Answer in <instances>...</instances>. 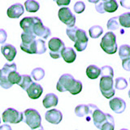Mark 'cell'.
<instances>
[{"label":"cell","instance_id":"1","mask_svg":"<svg viewBox=\"0 0 130 130\" xmlns=\"http://www.w3.org/2000/svg\"><path fill=\"white\" fill-rule=\"evenodd\" d=\"M21 80V75L16 72V64L6 63L0 70V85L3 89H9Z\"/></svg>","mask_w":130,"mask_h":130},{"label":"cell","instance_id":"2","mask_svg":"<svg viewBox=\"0 0 130 130\" xmlns=\"http://www.w3.org/2000/svg\"><path fill=\"white\" fill-rule=\"evenodd\" d=\"M56 88L59 92L68 91L72 94H78L82 90V83L78 80H75L71 74H63L60 76Z\"/></svg>","mask_w":130,"mask_h":130},{"label":"cell","instance_id":"3","mask_svg":"<svg viewBox=\"0 0 130 130\" xmlns=\"http://www.w3.org/2000/svg\"><path fill=\"white\" fill-rule=\"evenodd\" d=\"M100 46L107 54H115L118 49L116 44V36L115 34L112 32H107L102 38Z\"/></svg>","mask_w":130,"mask_h":130},{"label":"cell","instance_id":"4","mask_svg":"<svg viewBox=\"0 0 130 130\" xmlns=\"http://www.w3.org/2000/svg\"><path fill=\"white\" fill-rule=\"evenodd\" d=\"M24 121L32 129H37L40 128L42 124V117L38 111L35 109L29 108L24 111Z\"/></svg>","mask_w":130,"mask_h":130},{"label":"cell","instance_id":"5","mask_svg":"<svg viewBox=\"0 0 130 130\" xmlns=\"http://www.w3.org/2000/svg\"><path fill=\"white\" fill-rule=\"evenodd\" d=\"M20 48L24 52L28 54H38L42 55L46 51V42L42 39H36L30 45H23L20 44Z\"/></svg>","mask_w":130,"mask_h":130},{"label":"cell","instance_id":"6","mask_svg":"<svg viewBox=\"0 0 130 130\" xmlns=\"http://www.w3.org/2000/svg\"><path fill=\"white\" fill-rule=\"evenodd\" d=\"M99 87L102 94L106 99H111L115 95V89H114L113 77L111 76H102L100 79Z\"/></svg>","mask_w":130,"mask_h":130},{"label":"cell","instance_id":"7","mask_svg":"<svg viewBox=\"0 0 130 130\" xmlns=\"http://www.w3.org/2000/svg\"><path fill=\"white\" fill-rule=\"evenodd\" d=\"M48 47L50 49L51 57L57 59L61 57V53L65 48V46L63 41L59 38H52L48 42Z\"/></svg>","mask_w":130,"mask_h":130},{"label":"cell","instance_id":"8","mask_svg":"<svg viewBox=\"0 0 130 130\" xmlns=\"http://www.w3.org/2000/svg\"><path fill=\"white\" fill-rule=\"evenodd\" d=\"M3 120L4 123L18 124L24 120V113L14 108H7L3 113Z\"/></svg>","mask_w":130,"mask_h":130},{"label":"cell","instance_id":"9","mask_svg":"<svg viewBox=\"0 0 130 130\" xmlns=\"http://www.w3.org/2000/svg\"><path fill=\"white\" fill-rule=\"evenodd\" d=\"M59 18L64 23L68 28H72L75 26L76 16L72 13L71 10L68 7H62L59 11Z\"/></svg>","mask_w":130,"mask_h":130},{"label":"cell","instance_id":"10","mask_svg":"<svg viewBox=\"0 0 130 130\" xmlns=\"http://www.w3.org/2000/svg\"><path fill=\"white\" fill-rule=\"evenodd\" d=\"M35 24L34 26V34L35 36H38L42 39H46L51 34L50 28L44 26L40 18L34 16Z\"/></svg>","mask_w":130,"mask_h":130},{"label":"cell","instance_id":"11","mask_svg":"<svg viewBox=\"0 0 130 130\" xmlns=\"http://www.w3.org/2000/svg\"><path fill=\"white\" fill-rule=\"evenodd\" d=\"M88 37L85 30L78 28L76 32V39H75V45L74 46L78 51H83L85 50L88 44Z\"/></svg>","mask_w":130,"mask_h":130},{"label":"cell","instance_id":"12","mask_svg":"<svg viewBox=\"0 0 130 130\" xmlns=\"http://www.w3.org/2000/svg\"><path fill=\"white\" fill-rule=\"evenodd\" d=\"M45 118L46 121L53 124H59L63 119V115L60 111L57 109H51L50 111H47L45 114Z\"/></svg>","mask_w":130,"mask_h":130},{"label":"cell","instance_id":"13","mask_svg":"<svg viewBox=\"0 0 130 130\" xmlns=\"http://www.w3.org/2000/svg\"><path fill=\"white\" fill-rule=\"evenodd\" d=\"M92 118H93V124H94V125L96 126V127L99 129L107 120V113H103L98 107L93 111Z\"/></svg>","mask_w":130,"mask_h":130},{"label":"cell","instance_id":"14","mask_svg":"<svg viewBox=\"0 0 130 130\" xmlns=\"http://www.w3.org/2000/svg\"><path fill=\"white\" fill-rule=\"evenodd\" d=\"M110 107L114 112L117 114L123 113L126 108V103L124 100L120 98H113L109 103Z\"/></svg>","mask_w":130,"mask_h":130},{"label":"cell","instance_id":"15","mask_svg":"<svg viewBox=\"0 0 130 130\" xmlns=\"http://www.w3.org/2000/svg\"><path fill=\"white\" fill-rule=\"evenodd\" d=\"M24 9L22 4L20 3H15L11 5L7 9V15L9 18L11 19H17L20 16H21L24 13Z\"/></svg>","mask_w":130,"mask_h":130},{"label":"cell","instance_id":"16","mask_svg":"<svg viewBox=\"0 0 130 130\" xmlns=\"http://www.w3.org/2000/svg\"><path fill=\"white\" fill-rule=\"evenodd\" d=\"M26 92L30 99H38L42 95V93L43 92V88L42 87L41 85L36 82H32L30 86L28 88Z\"/></svg>","mask_w":130,"mask_h":130},{"label":"cell","instance_id":"17","mask_svg":"<svg viewBox=\"0 0 130 130\" xmlns=\"http://www.w3.org/2000/svg\"><path fill=\"white\" fill-rule=\"evenodd\" d=\"M35 24L34 17H24L20 22V25L25 34H34V26Z\"/></svg>","mask_w":130,"mask_h":130},{"label":"cell","instance_id":"18","mask_svg":"<svg viewBox=\"0 0 130 130\" xmlns=\"http://www.w3.org/2000/svg\"><path fill=\"white\" fill-rule=\"evenodd\" d=\"M1 51L7 60L10 61V62L13 61L16 55V52H17L15 47L11 44H3L1 46Z\"/></svg>","mask_w":130,"mask_h":130},{"label":"cell","instance_id":"19","mask_svg":"<svg viewBox=\"0 0 130 130\" xmlns=\"http://www.w3.org/2000/svg\"><path fill=\"white\" fill-rule=\"evenodd\" d=\"M61 56L63 57V60L66 63H71L76 60V54L72 47H65L61 53Z\"/></svg>","mask_w":130,"mask_h":130},{"label":"cell","instance_id":"20","mask_svg":"<svg viewBox=\"0 0 130 130\" xmlns=\"http://www.w3.org/2000/svg\"><path fill=\"white\" fill-rule=\"evenodd\" d=\"M58 97L55 95V93H47V94L45 96L44 99L42 101V103L45 108H50L52 107H56L57 104H58Z\"/></svg>","mask_w":130,"mask_h":130},{"label":"cell","instance_id":"21","mask_svg":"<svg viewBox=\"0 0 130 130\" xmlns=\"http://www.w3.org/2000/svg\"><path fill=\"white\" fill-rule=\"evenodd\" d=\"M86 75L89 79H97L101 75V68L96 65H89L86 68Z\"/></svg>","mask_w":130,"mask_h":130},{"label":"cell","instance_id":"22","mask_svg":"<svg viewBox=\"0 0 130 130\" xmlns=\"http://www.w3.org/2000/svg\"><path fill=\"white\" fill-rule=\"evenodd\" d=\"M75 113L78 117H84L85 116L89 115V114L91 115L89 105H84V104L78 105L75 108Z\"/></svg>","mask_w":130,"mask_h":130},{"label":"cell","instance_id":"23","mask_svg":"<svg viewBox=\"0 0 130 130\" xmlns=\"http://www.w3.org/2000/svg\"><path fill=\"white\" fill-rule=\"evenodd\" d=\"M103 7L105 11L112 13L117 10L118 4L115 0H107V1H103Z\"/></svg>","mask_w":130,"mask_h":130},{"label":"cell","instance_id":"24","mask_svg":"<svg viewBox=\"0 0 130 130\" xmlns=\"http://www.w3.org/2000/svg\"><path fill=\"white\" fill-rule=\"evenodd\" d=\"M119 55L122 60L130 59V46L128 45H122L119 48Z\"/></svg>","mask_w":130,"mask_h":130},{"label":"cell","instance_id":"25","mask_svg":"<svg viewBox=\"0 0 130 130\" xmlns=\"http://www.w3.org/2000/svg\"><path fill=\"white\" fill-rule=\"evenodd\" d=\"M24 6H25L26 11L28 12H37L40 7L39 3L34 0H28L24 3Z\"/></svg>","mask_w":130,"mask_h":130},{"label":"cell","instance_id":"26","mask_svg":"<svg viewBox=\"0 0 130 130\" xmlns=\"http://www.w3.org/2000/svg\"><path fill=\"white\" fill-rule=\"evenodd\" d=\"M107 122L102 126L100 130H114L115 129V120H114L113 116L107 113Z\"/></svg>","mask_w":130,"mask_h":130},{"label":"cell","instance_id":"27","mask_svg":"<svg viewBox=\"0 0 130 130\" xmlns=\"http://www.w3.org/2000/svg\"><path fill=\"white\" fill-rule=\"evenodd\" d=\"M119 22L122 27L130 28V12H125L119 16Z\"/></svg>","mask_w":130,"mask_h":130},{"label":"cell","instance_id":"28","mask_svg":"<svg viewBox=\"0 0 130 130\" xmlns=\"http://www.w3.org/2000/svg\"><path fill=\"white\" fill-rule=\"evenodd\" d=\"M103 28L99 25H94V26H92L89 30V34L90 38H98L103 34Z\"/></svg>","mask_w":130,"mask_h":130},{"label":"cell","instance_id":"29","mask_svg":"<svg viewBox=\"0 0 130 130\" xmlns=\"http://www.w3.org/2000/svg\"><path fill=\"white\" fill-rule=\"evenodd\" d=\"M32 83V80L30 76L28 75H22L21 76V80L18 84L20 87H21L24 90H27L28 88L30 86Z\"/></svg>","mask_w":130,"mask_h":130},{"label":"cell","instance_id":"30","mask_svg":"<svg viewBox=\"0 0 130 130\" xmlns=\"http://www.w3.org/2000/svg\"><path fill=\"white\" fill-rule=\"evenodd\" d=\"M120 28V22H119V16L111 18L107 22V28L108 30L114 31Z\"/></svg>","mask_w":130,"mask_h":130},{"label":"cell","instance_id":"31","mask_svg":"<svg viewBox=\"0 0 130 130\" xmlns=\"http://www.w3.org/2000/svg\"><path fill=\"white\" fill-rule=\"evenodd\" d=\"M45 76V71L42 68H36L31 72V76L35 80H41Z\"/></svg>","mask_w":130,"mask_h":130},{"label":"cell","instance_id":"32","mask_svg":"<svg viewBox=\"0 0 130 130\" xmlns=\"http://www.w3.org/2000/svg\"><path fill=\"white\" fill-rule=\"evenodd\" d=\"M21 39H22V43L23 45H30L36 40V36L34 34H25L23 32L21 34Z\"/></svg>","mask_w":130,"mask_h":130},{"label":"cell","instance_id":"33","mask_svg":"<svg viewBox=\"0 0 130 130\" xmlns=\"http://www.w3.org/2000/svg\"><path fill=\"white\" fill-rule=\"evenodd\" d=\"M128 86V82L124 77H118L115 80V88L119 90H123Z\"/></svg>","mask_w":130,"mask_h":130},{"label":"cell","instance_id":"34","mask_svg":"<svg viewBox=\"0 0 130 130\" xmlns=\"http://www.w3.org/2000/svg\"><path fill=\"white\" fill-rule=\"evenodd\" d=\"M101 76H114L113 68L110 66H103L101 68Z\"/></svg>","mask_w":130,"mask_h":130},{"label":"cell","instance_id":"35","mask_svg":"<svg viewBox=\"0 0 130 130\" xmlns=\"http://www.w3.org/2000/svg\"><path fill=\"white\" fill-rule=\"evenodd\" d=\"M79 28H77L76 26H74L72 28H68L66 32H67V35L68 36V38H70L72 41L75 42V39H76V32L78 30Z\"/></svg>","mask_w":130,"mask_h":130},{"label":"cell","instance_id":"36","mask_svg":"<svg viewBox=\"0 0 130 130\" xmlns=\"http://www.w3.org/2000/svg\"><path fill=\"white\" fill-rule=\"evenodd\" d=\"M73 8H74V11H75L76 13L80 14L85 11V3L83 2L79 1V2H76L75 3V5H74V7H73Z\"/></svg>","mask_w":130,"mask_h":130},{"label":"cell","instance_id":"37","mask_svg":"<svg viewBox=\"0 0 130 130\" xmlns=\"http://www.w3.org/2000/svg\"><path fill=\"white\" fill-rule=\"evenodd\" d=\"M90 3H95V9L98 12L103 14L105 12L104 11V7H103V1H89Z\"/></svg>","mask_w":130,"mask_h":130},{"label":"cell","instance_id":"38","mask_svg":"<svg viewBox=\"0 0 130 130\" xmlns=\"http://www.w3.org/2000/svg\"><path fill=\"white\" fill-rule=\"evenodd\" d=\"M7 38V32L3 29V28H0V44H3L6 42Z\"/></svg>","mask_w":130,"mask_h":130},{"label":"cell","instance_id":"39","mask_svg":"<svg viewBox=\"0 0 130 130\" xmlns=\"http://www.w3.org/2000/svg\"><path fill=\"white\" fill-rule=\"evenodd\" d=\"M122 67L125 71L130 72V59L122 60Z\"/></svg>","mask_w":130,"mask_h":130},{"label":"cell","instance_id":"40","mask_svg":"<svg viewBox=\"0 0 130 130\" xmlns=\"http://www.w3.org/2000/svg\"><path fill=\"white\" fill-rule=\"evenodd\" d=\"M120 4L123 7L130 9V0H122L120 1Z\"/></svg>","mask_w":130,"mask_h":130},{"label":"cell","instance_id":"41","mask_svg":"<svg viewBox=\"0 0 130 130\" xmlns=\"http://www.w3.org/2000/svg\"><path fill=\"white\" fill-rule=\"evenodd\" d=\"M70 2H71L70 0H57L56 1L57 4H58L59 6H63V5L67 6L70 3Z\"/></svg>","mask_w":130,"mask_h":130},{"label":"cell","instance_id":"42","mask_svg":"<svg viewBox=\"0 0 130 130\" xmlns=\"http://www.w3.org/2000/svg\"><path fill=\"white\" fill-rule=\"evenodd\" d=\"M0 130H11V128L8 124H3L0 125Z\"/></svg>","mask_w":130,"mask_h":130},{"label":"cell","instance_id":"43","mask_svg":"<svg viewBox=\"0 0 130 130\" xmlns=\"http://www.w3.org/2000/svg\"><path fill=\"white\" fill-rule=\"evenodd\" d=\"M35 130V129H34ZM37 130H44V128H43V127H42V126H41V127L38 128V129H37Z\"/></svg>","mask_w":130,"mask_h":130},{"label":"cell","instance_id":"44","mask_svg":"<svg viewBox=\"0 0 130 130\" xmlns=\"http://www.w3.org/2000/svg\"><path fill=\"white\" fill-rule=\"evenodd\" d=\"M128 96H129V98H130V89H129V91H128Z\"/></svg>","mask_w":130,"mask_h":130},{"label":"cell","instance_id":"45","mask_svg":"<svg viewBox=\"0 0 130 130\" xmlns=\"http://www.w3.org/2000/svg\"><path fill=\"white\" fill-rule=\"evenodd\" d=\"M120 130H128V129H126V128H122V129H120Z\"/></svg>","mask_w":130,"mask_h":130},{"label":"cell","instance_id":"46","mask_svg":"<svg viewBox=\"0 0 130 130\" xmlns=\"http://www.w3.org/2000/svg\"><path fill=\"white\" fill-rule=\"evenodd\" d=\"M0 124H1V119H0Z\"/></svg>","mask_w":130,"mask_h":130},{"label":"cell","instance_id":"47","mask_svg":"<svg viewBox=\"0 0 130 130\" xmlns=\"http://www.w3.org/2000/svg\"><path fill=\"white\" fill-rule=\"evenodd\" d=\"M129 82H130V78H129Z\"/></svg>","mask_w":130,"mask_h":130}]
</instances>
